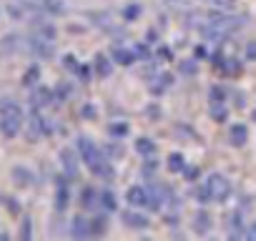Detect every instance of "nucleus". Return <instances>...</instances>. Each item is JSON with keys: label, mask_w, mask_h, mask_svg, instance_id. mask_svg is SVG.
Instances as JSON below:
<instances>
[{"label": "nucleus", "mask_w": 256, "mask_h": 241, "mask_svg": "<svg viewBox=\"0 0 256 241\" xmlns=\"http://www.w3.org/2000/svg\"><path fill=\"white\" fill-rule=\"evenodd\" d=\"M93 68H96L98 78H110V73H113V58L96 56V58H93Z\"/></svg>", "instance_id": "14"}, {"label": "nucleus", "mask_w": 256, "mask_h": 241, "mask_svg": "<svg viewBox=\"0 0 256 241\" xmlns=\"http://www.w3.org/2000/svg\"><path fill=\"white\" fill-rule=\"evenodd\" d=\"M33 33H36V36H40V38L56 40V26H53V23H48V20H38V18H36V23H33Z\"/></svg>", "instance_id": "16"}, {"label": "nucleus", "mask_w": 256, "mask_h": 241, "mask_svg": "<svg viewBox=\"0 0 256 241\" xmlns=\"http://www.w3.org/2000/svg\"><path fill=\"white\" fill-rule=\"evenodd\" d=\"M120 16H123V20H126V23H134V20H138V16H141V6H138V3L126 6Z\"/></svg>", "instance_id": "26"}, {"label": "nucleus", "mask_w": 256, "mask_h": 241, "mask_svg": "<svg viewBox=\"0 0 256 241\" xmlns=\"http://www.w3.org/2000/svg\"><path fill=\"white\" fill-rule=\"evenodd\" d=\"M56 40H48V38H40V36H30V40H28V50L38 58V60H48V58H53L56 56V46H53Z\"/></svg>", "instance_id": "5"}, {"label": "nucleus", "mask_w": 256, "mask_h": 241, "mask_svg": "<svg viewBox=\"0 0 256 241\" xmlns=\"http://www.w3.org/2000/svg\"><path fill=\"white\" fill-rule=\"evenodd\" d=\"M246 60H251V63H256V40H251V43H246Z\"/></svg>", "instance_id": "38"}, {"label": "nucleus", "mask_w": 256, "mask_h": 241, "mask_svg": "<svg viewBox=\"0 0 256 241\" xmlns=\"http://www.w3.org/2000/svg\"><path fill=\"white\" fill-rule=\"evenodd\" d=\"M156 151H158L156 141H151V138H138V141H136V154H138V156L148 158V156H156Z\"/></svg>", "instance_id": "20"}, {"label": "nucleus", "mask_w": 256, "mask_h": 241, "mask_svg": "<svg viewBox=\"0 0 256 241\" xmlns=\"http://www.w3.org/2000/svg\"><path fill=\"white\" fill-rule=\"evenodd\" d=\"M28 134H30V138L36 141V138H43V136H50L53 134V124L48 118H43L40 116V110L38 108H33V113H30V120H28Z\"/></svg>", "instance_id": "6"}, {"label": "nucleus", "mask_w": 256, "mask_h": 241, "mask_svg": "<svg viewBox=\"0 0 256 241\" xmlns=\"http://www.w3.org/2000/svg\"><path fill=\"white\" fill-rule=\"evenodd\" d=\"M13 178H16V184H18V186H33V184H36V174H33V171H28L26 166L13 168Z\"/></svg>", "instance_id": "18"}, {"label": "nucleus", "mask_w": 256, "mask_h": 241, "mask_svg": "<svg viewBox=\"0 0 256 241\" xmlns=\"http://www.w3.org/2000/svg\"><path fill=\"white\" fill-rule=\"evenodd\" d=\"M40 80V66H30L26 73H23V86L26 88H36Z\"/></svg>", "instance_id": "22"}, {"label": "nucleus", "mask_w": 256, "mask_h": 241, "mask_svg": "<svg viewBox=\"0 0 256 241\" xmlns=\"http://www.w3.org/2000/svg\"><path fill=\"white\" fill-rule=\"evenodd\" d=\"M100 208H103L106 214L118 211V198H116V194H113L110 188H103V191H100Z\"/></svg>", "instance_id": "19"}, {"label": "nucleus", "mask_w": 256, "mask_h": 241, "mask_svg": "<svg viewBox=\"0 0 256 241\" xmlns=\"http://www.w3.org/2000/svg\"><path fill=\"white\" fill-rule=\"evenodd\" d=\"M244 236H246V238H251V241H256V221L246 226V231H244Z\"/></svg>", "instance_id": "42"}, {"label": "nucleus", "mask_w": 256, "mask_h": 241, "mask_svg": "<svg viewBox=\"0 0 256 241\" xmlns=\"http://www.w3.org/2000/svg\"><path fill=\"white\" fill-rule=\"evenodd\" d=\"M178 70H181L184 76H194V73L198 70V60H184Z\"/></svg>", "instance_id": "32"}, {"label": "nucleus", "mask_w": 256, "mask_h": 241, "mask_svg": "<svg viewBox=\"0 0 256 241\" xmlns=\"http://www.w3.org/2000/svg\"><path fill=\"white\" fill-rule=\"evenodd\" d=\"M136 56H138V60H151V50H148V46H144V43H138L136 48Z\"/></svg>", "instance_id": "34"}, {"label": "nucleus", "mask_w": 256, "mask_h": 241, "mask_svg": "<svg viewBox=\"0 0 256 241\" xmlns=\"http://www.w3.org/2000/svg\"><path fill=\"white\" fill-rule=\"evenodd\" d=\"M70 236H76V238H88V236H93V231H90V221L83 218V216L73 218V224H70Z\"/></svg>", "instance_id": "13"}, {"label": "nucleus", "mask_w": 256, "mask_h": 241, "mask_svg": "<svg viewBox=\"0 0 256 241\" xmlns=\"http://www.w3.org/2000/svg\"><path fill=\"white\" fill-rule=\"evenodd\" d=\"M226 116H228V108L224 106V100H211V118L214 120H226Z\"/></svg>", "instance_id": "25"}, {"label": "nucleus", "mask_w": 256, "mask_h": 241, "mask_svg": "<svg viewBox=\"0 0 256 241\" xmlns=\"http://www.w3.org/2000/svg\"><path fill=\"white\" fill-rule=\"evenodd\" d=\"M30 236H33V221L26 218L23 221V228H20V238H30Z\"/></svg>", "instance_id": "36"}, {"label": "nucleus", "mask_w": 256, "mask_h": 241, "mask_svg": "<svg viewBox=\"0 0 256 241\" xmlns=\"http://www.w3.org/2000/svg\"><path fill=\"white\" fill-rule=\"evenodd\" d=\"M76 76H80V80H83V83H90V68H86V66H78Z\"/></svg>", "instance_id": "39"}, {"label": "nucleus", "mask_w": 256, "mask_h": 241, "mask_svg": "<svg viewBox=\"0 0 256 241\" xmlns=\"http://www.w3.org/2000/svg\"><path fill=\"white\" fill-rule=\"evenodd\" d=\"M68 176L58 178V191H56V208L58 211H66L70 206V186H68Z\"/></svg>", "instance_id": "10"}, {"label": "nucleus", "mask_w": 256, "mask_h": 241, "mask_svg": "<svg viewBox=\"0 0 256 241\" xmlns=\"http://www.w3.org/2000/svg\"><path fill=\"white\" fill-rule=\"evenodd\" d=\"M63 66H66V68H68V70H73V73H76V70H78V66H80V63H78V60H76V56H66V58H63Z\"/></svg>", "instance_id": "37"}, {"label": "nucleus", "mask_w": 256, "mask_h": 241, "mask_svg": "<svg viewBox=\"0 0 256 241\" xmlns=\"http://www.w3.org/2000/svg\"><path fill=\"white\" fill-rule=\"evenodd\" d=\"M196 201H198L201 206H208V204H214V201H211V194H208V188H206V184H201V186L196 188Z\"/></svg>", "instance_id": "29"}, {"label": "nucleus", "mask_w": 256, "mask_h": 241, "mask_svg": "<svg viewBox=\"0 0 256 241\" xmlns=\"http://www.w3.org/2000/svg\"><path fill=\"white\" fill-rule=\"evenodd\" d=\"M83 116H86V118H90V116H96V110H93L90 106H86V108H83Z\"/></svg>", "instance_id": "43"}, {"label": "nucleus", "mask_w": 256, "mask_h": 241, "mask_svg": "<svg viewBox=\"0 0 256 241\" xmlns=\"http://www.w3.org/2000/svg\"><path fill=\"white\" fill-rule=\"evenodd\" d=\"M68 96H70V88H68V86H58V88H56V103L68 100Z\"/></svg>", "instance_id": "35"}, {"label": "nucleus", "mask_w": 256, "mask_h": 241, "mask_svg": "<svg viewBox=\"0 0 256 241\" xmlns=\"http://www.w3.org/2000/svg\"><path fill=\"white\" fill-rule=\"evenodd\" d=\"M78 154H80V161L90 168L93 176L103 178V181H113V166H110V158L106 156L103 148H98L88 136H78V144H76Z\"/></svg>", "instance_id": "1"}, {"label": "nucleus", "mask_w": 256, "mask_h": 241, "mask_svg": "<svg viewBox=\"0 0 256 241\" xmlns=\"http://www.w3.org/2000/svg\"><path fill=\"white\" fill-rule=\"evenodd\" d=\"M204 3H208V6H214V8H218V10H234V0H204Z\"/></svg>", "instance_id": "31"}, {"label": "nucleus", "mask_w": 256, "mask_h": 241, "mask_svg": "<svg viewBox=\"0 0 256 241\" xmlns=\"http://www.w3.org/2000/svg\"><path fill=\"white\" fill-rule=\"evenodd\" d=\"M23 108L16 100H3L0 103V134L6 138H16L23 131Z\"/></svg>", "instance_id": "2"}, {"label": "nucleus", "mask_w": 256, "mask_h": 241, "mask_svg": "<svg viewBox=\"0 0 256 241\" xmlns=\"http://www.w3.org/2000/svg\"><path fill=\"white\" fill-rule=\"evenodd\" d=\"M36 10L48 13V16H58V13L66 10V3H63V0H40V3L36 6Z\"/></svg>", "instance_id": "15"}, {"label": "nucleus", "mask_w": 256, "mask_h": 241, "mask_svg": "<svg viewBox=\"0 0 256 241\" xmlns=\"http://www.w3.org/2000/svg\"><path fill=\"white\" fill-rule=\"evenodd\" d=\"M106 228H108V224H106V216L90 218V231H93V236H100V234H106Z\"/></svg>", "instance_id": "28"}, {"label": "nucleus", "mask_w": 256, "mask_h": 241, "mask_svg": "<svg viewBox=\"0 0 256 241\" xmlns=\"http://www.w3.org/2000/svg\"><path fill=\"white\" fill-rule=\"evenodd\" d=\"M50 103H56V90H50L46 86H38L33 90V96H30V108H38L40 110V108H46Z\"/></svg>", "instance_id": "9"}, {"label": "nucleus", "mask_w": 256, "mask_h": 241, "mask_svg": "<svg viewBox=\"0 0 256 241\" xmlns=\"http://www.w3.org/2000/svg\"><path fill=\"white\" fill-rule=\"evenodd\" d=\"M80 206L88 208V211L96 208V206H100V194H98L96 188H90V186L83 188V194H80Z\"/></svg>", "instance_id": "17"}, {"label": "nucleus", "mask_w": 256, "mask_h": 241, "mask_svg": "<svg viewBox=\"0 0 256 241\" xmlns=\"http://www.w3.org/2000/svg\"><path fill=\"white\" fill-rule=\"evenodd\" d=\"M78 148L73 151V148H63L60 151V166H63V174L73 181V178H78Z\"/></svg>", "instance_id": "7"}, {"label": "nucleus", "mask_w": 256, "mask_h": 241, "mask_svg": "<svg viewBox=\"0 0 256 241\" xmlns=\"http://www.w3.org/2000/svg\"><path fill=\"white\" fill-rule=\"evenodd\" d=\"M184 176H186L188 181H196V178L201 176V171H198V168H188V166H186V171H184Z\"/></svg>", "instance_id": "41"}, {"label": "nucleus", "mask_w": 256, "mask_h": 241, "mask_svg": "<svg viewBox=\"0 0 256 241\" xmlns=\"http://www.w3.org/2000/svg\"><path fill=\"white\" fill-rule=\"evenodd\" d=\"M206 188H208V194H211V201L214 204H226L228 198H231V181L224 176V174H211L206 181Z\"/></svg>", "instance_id": "4"}, {"label": "nucleus", "mask_w": 256, "mask_h": 241, "mask_svg": "<svg viewBox=\"0 0 256 241\" xmlns=\"http://www.w3.org/2000/svg\"><path fill=\"white\" fill-rule=\"evenodd\" d=\"M206 26H211V28H216V30L226 33V36H234L236 30H241V28H244V18L231 16L228 10H218V13H211V16H208Z\"/></svg>", "instance_id": "3"}, {"label": "nucleus", "mask_w": 256, "mask_h": 241, "mask_svg": "<svg viewBox=\"0 0 256 241\" xmlns=\"http://www.w3.org/2000/svg\"><path fill=\"white\" fill-rule=\"evenodd\" d=\"M246 141H248V128H246L244 124L231 126V144H234V146H244Z\"/></svg>", "instance_id": "21"}, {"label": "nucleus", "mask_w": 256, "mask_h": 241, "mask_svg": "<svg viewBox=\"0 0 256 241\" xmlns=\"http://www.w3.org/2000/svg\"><path fill=\"white\" fill-rule=\"evenodd\" d=\"M168 171L171 174H184L186 171V158L181 154H171L168 156Z\"/></svg>", "instance_id": "24"}, {"label": "nucleus", "mask_w": 256, "mask_h": 241, "mask_svg": "<svg viewBox=\"0 0 256 241\" xmlns=\"http://www.w3.org/2000/svg\"><path fill=\"white\" fill-rule=\"evenodd\" d=\"M110 58H113V63H118V66H134L136 60H138V56H136V50H128V48H123V46H113V50H110Z\"/></svg>", "instance_id": "11"}, {"label": "nucleus", "mask_w": 256, "mask_h": 241, "mask_svg": "<svg viewBox=\"0 0 256 241\" xmlns=\"http://www.w3.org/2000/svg\"><path fill=\"white\" fill-rule=\"evenodd\" d=\"M123 221H126V226H128V228H141V231L151 226V221H148V218H146L144 214H138L136 208L126 211V214H123Z\"/></svg>", "instance_id": "12"}, {"label": "nucleus", "mask_w": 256, "mask_h": 241, "mask_svg": "<svg viewBox=\"0 0 256 241\" xmlns=\"http://www.w3.org/2000/svg\"><path fill=\"white\" fill-rule=\"evenodd\" d=\"M246 228H244V214L241 211H236V214H231V236H241Z\"/></svg>", "instance_id": "27"}, {"label": "nucleus", "mask_w": 256, "mask_h": 241, "mask_svg": "<svg viewBox=\"0 0 256 241\" xmlns=\"http://www.w3.org/2000/svg\"><path fill=\"white\" fill-rule=\"evenodd\" d=\"M103 151H106L108 158H118V156H123V146H120V144H110V146H106Z\"/></svg>", "instance_id": "33"}, {"label": "nucleus", "mask_w": 256, "mask_h": 241, "mask_svg": "<svg viewBox=\"0 0 256 241\" xmlns=\"http://www.w3.org/2000/svg\"><path fill=\"white\" fill-rule=\"evenodd\" d=\"M108 134H110L113 138H126V136H128V126H126V124H113V126L108 128Z\"/></svg>", "instance_id": "30"}, {"label": "nucleus", "mask_w": 256, "mask_h": 241, "mask_svg": "<svg viewBox=\"0 0 256 241\" xmlns=\"http://www.w3.org/2000/svg\"><path fill=\"white\" fill-rule=\"evenodd\" d=\"M148 198H151L148 186H131V188H128V194H126V201H128V206H131V208L148 206Z\"/></svg>", "instance_id": "8"}, {"label": "nucleus", "mask_w": 256, "mask_h": 241, "mask_svg": "<svg viewBox=\"0 0 256 241\" xmlns=\"http://www.w3.org/2000/svg\"><path fill=\"white\" fill-rule=\"evenodd\" d=\"M196 58H206V48H196Z\"/></svg>", "instance_id": "44"}, {"label": "nucleus", "mask_w": 256, "mask_h": 241, "mask_svg": "<svg viewBox=\"0 0 256 241\" xmlns=\"http://www.w3.org/2000/svg\"><path fill=\"white\" fill-rule=\"evenodd\" d=\"M194 228H196L198 234H208V231H211V216H208L206 211H198L196 218H194Z\"/></svg>", "instance_id": "23"}, {"label": "nucleus", "mask_w": 256, "mask_h": 241, "mask_svg": "<svg viewBox=\"0 0 256 241\" xmlns=\"http://www.w3.org/2000/svg\"><path fill=\"white\" fill-rule=\"evenodd\" d=\"M254 120H256V110H254Z\"/></svg>", "instance_id": "45"}, {"label": "nucleus", "mask_w": 256, "mask_h": 241, "mask_svg": "<svg viewBox=\"0 0 256 241\" xmlns=\"http://www.w3.org/2000/svg\"><path fill=\"white\" fill-rule=\"evenodd\" d=\"M224 98H226V90L218 88V86H214L211 88V100H224Z\"/></svg>", "instance_id": "40"}]
</instances>
